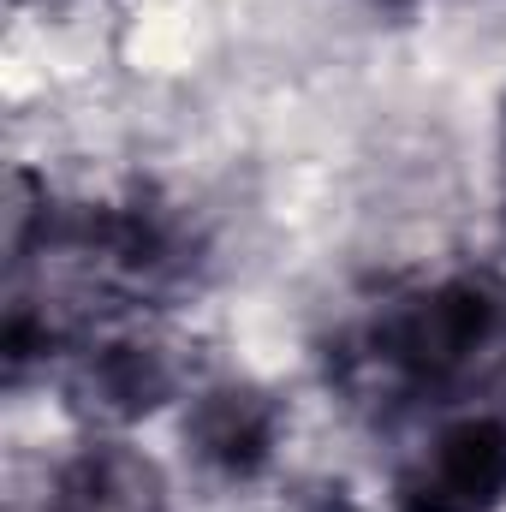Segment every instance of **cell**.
<instances>
[{"label":"cell","instance_id":"6","mask_svg":"<svg viewBox=\"0 0 506 512\" xmlns=\"http://www.w3.org/2000/svg\"><path fill=\"white\" fill-rule=\"evenodd\" d=\"M262 512H358V507H352L346 483H298V489H286L274 507Z\"/></svg>","mask_w":506,"mask_h":512},{"label":"cell","instance_id":"1","mask_svg":"<svg viewBox=\"0 0 506 512\" xmlns=\"http://www.w3.org/2000/svg\"><path fill=\"white\" fill-rule=\"evenodd\" d=\"M506 364V274L459 268L393 310L364 334V370L387 393H465Z\"/></svg>","mask_w":506,"mask_h":512},{"label":"cell","instance_id":"4","mask_svg":"<svg viewBox=\"0 0 506 512\" xmlns=\"http://www.w3.org/2000/svg\"><path fill=\"white\" fill-rule=\"evenodd\" d=\"M280 429H286V411L268 387L233 382V387H209L191 411V447L209 471L221 477H256L274 447H280Z\"/></svg>","mask_w":506,"mask_h":512},{"label":"cell","instance_id":"3","mask_svg":"<svg viewBox=\"0 0 506 512\" xmlns=\"http://www.w3.org/2000/svg\"><path fill=\"white\" fill-rule=\"evenodd\" d=\"M66 393L84 417L131 423L179 393V358L155 334H102L78 352Z\"/></svg>","mask_w":506,"mask_h":512},{"label":"cell","instance_id":"7","mask_svg":"<svg viewBox=\"0 0 506 512\" xmlns=\"http://www.w3.org/2000/svg\"><path fill=\"white\" fill-rule=\"evenodd\" d=\"M501 155H506V114H501ZM501 173H506V161H501Z\"/></svg>","mask_w":506,"mask_h":512},{"label":"cell","instance_id":"5","mask_svg":"<svg viewBox=\"0 0 506 512\" xmlns=\"http://www.w3.org/2000/svg\"><path fill=\"white\" fill-rule=\"evenodd\" d=\"M42 512H167V483L137 447L90 441L54 471Z\"/></svg>","mask_w":506,"mask_h":512},{"label":"cell","instance_id":"2","mask_svg":"<svg viewBox=\"0 0 506 512\" xmlns=\"http://www.w3.org/2000/svg\"><path fill=\"white\" fill-rule=\"evenodd\" d=\"M506 501V405L459 411L399 471L393 512H495Z\"/></svg>","mask_w":506,"mask_h":512}]
</instances>
